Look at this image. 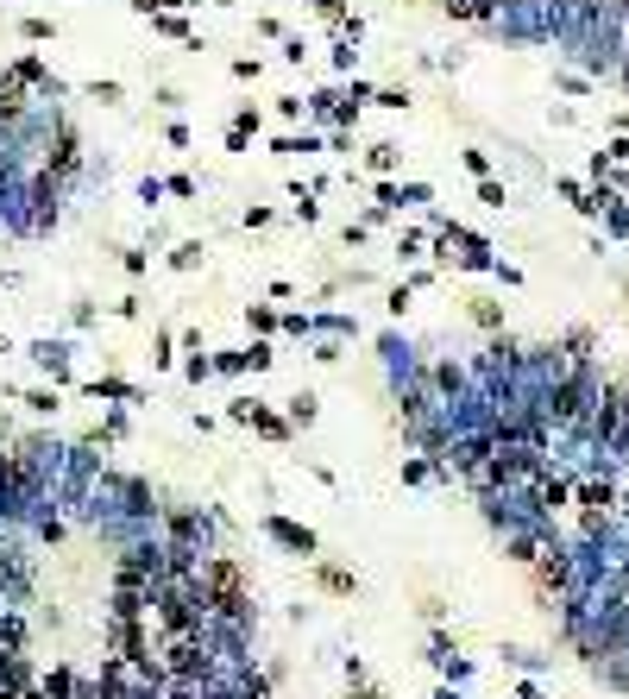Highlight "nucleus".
<instances>
[{
  "label": "nucleus",
  "mask_w": 629,
  "mask_h": 699,
  "mask_svg": "<svg viewBox=\"0 0 629 699\" xmlns=\"http://www.w3.org/2000/svg\"><path fill=\"white\" fill-rule=\"evenodd\" d=\"M195 586H202L214 624H252V579L233 555H202L195 560Z\"/></svg>",
  "instance_id": "1"
},
{
  "label": "nucleus",
  "mask_w": 629,
  "mask_h": 699,
  "mask_svg": "<svg viewBox=\"0 0 629 699\" xmlns=\"http://www.w3.org/2000/svg\"><path fill=\"white\" fill-rule=\"evenodd\" d=\"M44 170H51L57 183H70V177L82 170V139H76V127H70V120H57V139L44 145Z\"/></svg>",
  "instance_id": "2"
},
{
  "label": "nucleus",
  "mask_w": 629,
  "mask_h": 699,
  "mask_svg": "<svg viewBox=\"0 0 629 699\" xmlns=\"http://www.w3.org/2000/svg\"><path fill=\"white\" fill-rule=\"evenodd\" d=\"M108 656H120V662H145V656H151V643H145V618H114V630H108Z\"/></svg>",
  "instance_id": "3"
},
{
  "label": "nucleus",
  "mask_w": 629,
  "mask_h": 699,
  "mask_svg": "<svg viewBox=\"0 0 629 699\" xmlns=\"http://www.w3.org/2000/svg\"><path fill=\"white\" fill-rule=\"evenodd\" d=\"M264 530H271L283 549H296V555H315V530H302V523H290V517H264Z\"/></svg>",
  "instance_id": "4"
},
{
  "label": "nucleus",
  "mask_w": 629,
  "mask_h": 699,
  "mask_svg": "<svg viewBox=\"0 0 629 699\" xmlns=\"http://www.w3.org/2000/svg\"><path fill=\"white\" fill-rule=\"evenodd\" d=\"M586 511H598V517H611V504H617V492H611V479H586L579 492H573Z\"/></svg>",
  "instance_id": "5"
},
{
  "label": "nucleus",
  "mask_w": 629,
  "mask_h": 699,
  "mask_svg": "<svg viewBox=\"0 0 629 699\" xmlns=\"http://www.w3.org/2000/svg\"><path fill=\"white\" fill-rule=\"evenodd\" d=\"M38 687H44V694H51V699H82V681H76L70 668H51V675H44Z\"/></svg>",
  "instance_id": "6"
},
{
  "label": "nucleus",
  "mask_w": 629,
  "mask_h": 699,
  "mask_svg": "<svg viewBox=\"0 0 629 699\" xmlns=\"http://www.w3.org/2000/svg\"><path fill=\"white\" fill-rule=\"evenodd\" d=\"M535 504H541V511H560V504H573V485H560V479H535Z\"/></svg>",
  "instance_id": "7"
},
{
  "label": "nucleus",
  "mask_w": 629,
  "mask_h": 699,
  "mask_svg": "<svg viewBox=\"0 0 629 699\" xmlns=\"http://www.w3.org/2000/svg\"><path fill=\"white\" fill-rule=\"evenodd\" d=\"M252 133H258V114H252V108H240V114H233V127H227V145H233V151H246Z\"/></svg>",
  "instance_id": "8"
},
{
  "label": "nucleus",
  "mask_w": 629,
  "mask_h": 699,
  "mask_svg": "<svg viewBox=\"0 0 629 699\" xmlns=\"http://www.w3.org/2000/svg\"><path fill=\"white\" fill-rule=\"evenodd\" d=\"M252 428H258V435H271V441H283V435H290V422H283V417H271V410H258V404H252Z\"/></svg>",
  "instance_id": "9"
},
{
  "label": "nucleus",
  "mask_w": 629,
  "mask_h": 699,
  "mask_svg": "<svg viewBox=\"0 0 629 699\" xmlns=\"http://www.w3.org/2000/svg\"><path fill=\"white\" fill-rule=\"evenodd\" d=\"M315 579H321V592H353V573L347 567H315Z\"/></svg>",
  "instance_id": "10"
},
{
  "label": "nucleus",
  "mask_w": 629,
  "mask_h": 699,
  "mask_svg": "<svg viewBox=\"0 0 629 699\" xmlns=\"http://www.w3.org/2000/svg\"><path fill=\"white\" fill-rule=\"evenodd\" d=\"M366 170H377V177L396 170V145H372V151H366Z\"/></svg>",
  "instance_id": "11"
},
{
  "label": "nucleus",
  "mask_w": 629,
  "mask_h": 699,
  "mask_svg": "<svg viewBox=\"0 0 629 699\" xmlns=\"http://www.w3.org/2000/svg\"><path fill=\"white\" fill-rule=\"evenodd\" d=\"M151 19H157L164 38H189V19H176V13H151Z\"/></svg>",
  "instance_id": "12"
},
{
  "label": "nucleus",
  "mask_w": 629,
  "mask_h": 699,
  "mask_svg": "<svg viewBox=\"0 0 629 699\" xmlns=\"http://www.w3.org/2000/svg\"><path fill=\"white\" fill-rule=\"evenodd\" d=\"M170 265H176V272H195V265H202V246H195V240H189V246H176V253H170Z\"/></svg>",
  "instance_id": "13"
},
{
  "label": "nucleus",
  "mask_w": 629,
  "mask_h": 699,
  "mask_svg": "<svg viewBox=\"0 0 629 699\" xmlns=\"http://www.w3.org/2000/svg\"><path fill=\"white\" fill-rule=\"evenodd\" d=\"M479 202H491V208H503V202H510V196H503V183H498V177H479Z\"/></svg>",
  "instance_id": "14"
},
{
  "label": "nucleus",
  "mask_w": 629,
  "mask_h": 699,
  "mask_svg": "<svg viewBox=\"0 0 629 699\" xmlns=\"http://www.w3.org/2000/svg\"><path fill=\"white\" fill-rule=\"evenodd\" d=\"M89 391H95V397H132V385H120V378H95Z\"/></svg>",
  "instance_id": "15"
},
{
  "label": "nucleus",
  "mask_w": 629,
  "mask_h": 699,
  "mask_svg": "<svg viewBox=\"0 0 629 699\" xmlns=\"http://www.w3.org/2000/svg\"><path fill=\"white\" fill-rule=\"evenodd\" d=\"M460 164H466L472 177H491V158H485V151H460Z\"/></svg>",
  "instance_id": "16"
},
{
  "label": "nucleus",
  "mask_w": 629,
  "mask_h": 699,
  "mask_svg": "<svg viewBox=\"0 0 629 699\" xmlns=\"http://www.w3.org/2000/svg\"><path fill=\"white\" fill-rule=\"evenodd\" d=\"M252 328L271 334V328H283V315H277V309H252Z\"/></svg>",
  "instance_id": "17"
},
{
  "label": "nucleus",
  "mask_w": 629,
  "mask_h": 699,
  "mask_svg": "<svg viewBox=\"0 0 629 699\" xmlns=\"http://www.w3.org/2000/svg\"><path fill=\"white\" fill-rule=\"evenodd\" d=\"M377 108H390V114H396V108H409V89H384V95H372Z\"/></svg>",
  "instance_id": "18"
},
{
  "label": "nucleus",
  "mask_w": 629,
  "mask_h": 699,
  "mask_svg": "<svg viewBox=\"0 0 629 699\" xmlns=\"http://www.w3.org/2000/svg\"><path fill=\"white\" fill-rule=\"evenodd\" d=\"M315 417V397H309V391H302V397H290V422H309Z\"/></svg>",
  "instance_id": "19"
},
{
  "label": "nucleus",
  "mask_w": 629,
  "mask_h": 699,
  "mask_svg": "<svg viewBox=\"0 0 629 699\" xmlns=\"http://www.w3.org/2000/svg\"><path fill=\"white\" fill-rule=\"evenodd\" d=\"M183 372H189V378H195V385H202V378H208V372H214V359H208V353H195V359H189V366H183Z\"/></svg>",
  "instance_id": "20"
},
{
  "label": "nucleus",
  "mask_w": 629,
  "mask_h": 699,
  "mask_svg": "<svg viewBox=\"0 0 629 699\" xmlns=\"http://www.w3.org/2000/svg\"><path fill=\"white\" fill-rule=\"evenodd\" d=\"M309 6H315L321 19H347V0H309Z\"/></svg>",
  "instance_id": "21"
},
{
  "label": "nucleus",
  "mask_w": 629,
  "mask_h": 699,
  "mask_svg": "<svg viewBox=\"0 0 629 699\" xmlns=\"http://www.w3.org/2000/svg\"><path fill=\"white\" fill-rule=\"evenodd\" d=\"M353 699H377V694H372V687H366V681H353Z\"/></svg>",
  "instance_id": "22"
},
{
  "label": "nucleus",
  "mask_w": 629,
  "mask_h": 699,
  "mask_svg": "<svg viewBox=\"0 0 629 699\" xmlns=\"http://www.w3.org/2000/svg\"><path fill=\"white\" fill-rule=\"evenodd\" d=\"M624 296H629V290H624Z\"/></svg>",
  "instance_id": "23"
}]
</instances>
